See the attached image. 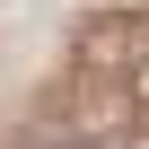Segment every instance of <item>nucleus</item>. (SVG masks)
Instances as JSON below:
<instances>
[{
  "instance_id": "obj_1",
  "label": "nucleus",
  "mask_w": 149,
  "mask_h": 149,
  "mask_svg": "<svg viewBox=\"0 0 149 149\" xmlns=\"http://www.w3.org/2000/svg\"><path fill=\"white\" fill-rule=\"evenodd\" d=\"M61 149H114V140H61Z\"/></svg>"
}]
</instances>
